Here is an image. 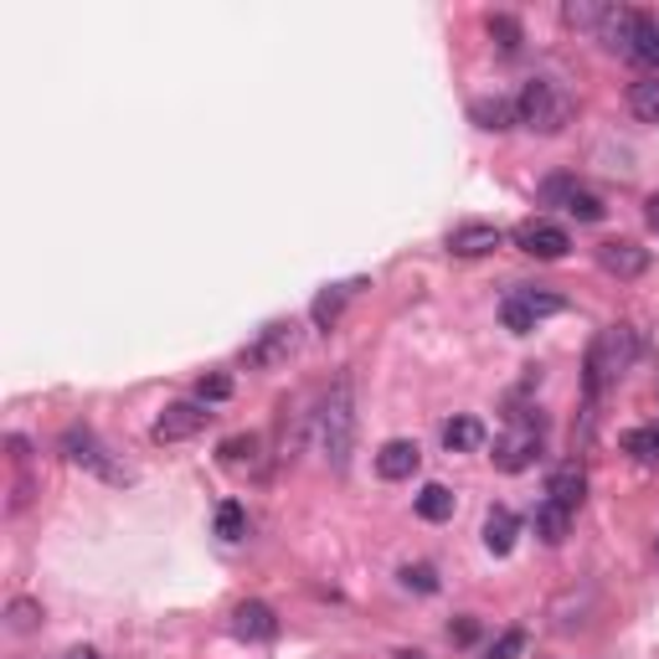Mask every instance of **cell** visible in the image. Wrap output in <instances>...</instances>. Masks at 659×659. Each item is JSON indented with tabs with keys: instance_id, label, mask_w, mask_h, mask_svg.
I'll list each match as a JSON object with an SVG mask.
<instances>
[{
	"instance_id": "cell-30",
	"label": "cell",
	"mask_w": 659,
	"mask_h": 659,
	"mask_svg": "<svg viewBox=\"0 0 659 659\" xmlns=\"http://www.w3.org/2000/svg\"><path fill=\"white\" fill-rule=\"evenodd\" d=\"M521 655H525V628H505V634L485 649V659H521Z\"/></svg>"
},
{
	"instance_id": "cell-14",
	"label": "cell",
	"mask_w": 659,
	"mask_h": 659,
	"mask_svg": "<svg viewBox=\"0 0 659 659\" xmlns=\"http://www.w3.org/2000/svg\"><path fill=\"white\" fill-rule=\"evenodd\" d=\"M232 634H237V639L269 644L273 634H279V618H273L269 603H237V609H232Z\"/></svg>"
},
{
	"instance_id": "cell-15",
	"label": "cell",
	"mask_w": 659,
	"mask_h": 659,
	"mask_svg": "<svg viewBox=\"0 0 659 659\" xmlns=\"http://www.w3.org/2000/svg\"><path fill=\"white\" fill-rule=\"evenodd\" d=\"M582 495H588V474H582V464H561V469H552V479H546V500H557V505L577 510L582 505Z\"/></svg>"
},
{
	"instance_id": "cell-13",
	"label": "cell",
	"mask_w": 659,
	"mask_h": 659,
	"mask_svg": "<svg viewBox=\"0 0 659 659\" xmlns=\"http://www.w3.org/2000/svg\"><path fill=\"white\" fill-rule=\"evenodd\" d=\"M418 464H423V448H418L412 439H387L382 443V454H376V474L391 479V485H397V479H412Z\"/></svg>"
},
{
	"instance_id": "cell-31",
	"label": "cell",
	"mask_w": 659,
	"mask_h": 659,
	"mask_svg": "<svg viewBox=\"0 0 659 659\" xmlns=\"http://www.w3.org/2000/svg\"><path fill=\"white\" fill-rule=\"evenodd\" d=\"M490 36L500 42V52H521V21L515 16H490Z\"/></svg>"
},
{
	"instance_id": "cell-18",
	"label": "cell",
	"mask_w": 659,
	"mask_h": 659,
	"mask_svg": "<svg viewBox=\"0 0 659 659\" xmlns=\"http://www.w3.org/2000/svg\"><path fill=\"white\" fill-rule=\"evenodd\" d=\"M355 288H361V279H355V284H330V288L320 294V299L309 305V320L320 325V330H330V325L340 320V309H345V299H351Z\"/></svg>"
},
{
	"instance_id": "cell-10",
	"label": "cell",
	"mask_w": 659,
	"mask_h": 659,
	"mask_svg": "<svg viewBox=\"0 0 659 659\" xmlns=\"http://www.w3.org/2000/svg\"><path fill=\"white\" fill-rule=\"evenodd\" d=\"M515 248L531 258H542V263H552V258H567V248H572V237H567V227H557V221L546 217H531L515 227Z\"/></svg>"
},
{
	"instance_id": "cell-29",
	"label": "cell",
	"mask_w": 659,
	"mask_h": 659,
	"mask_svg": "<svg viewBox=\"0 0 659 659\" xmlns=\"http://www.w3.org/2000/svg\"><path fill=\"white\" fill-rule=\"evenodd\" d=\"M397 577H402V588H412V592H439V572H433L428 561H407Z\"/></svg>"
},
{
	"instance_id": "cell-28",
	"label": "cell",
	"mask_w": 659,
	"mask_h": 659,
	"mask_svg": "<svg viewBox=\"0 0 659 659\" xmlns=\"http://www.w3.org/2000/svg\"><path fill=\"white\" fill-rule=\"evenodd\" d=\"M5 618H11V634H32L36 618H42V603H36V598H11Z\"/></svg>"
},
{
	"instance_id": "cell-2",
	"label": "cell",
	"mask_w": 659,
	"mask_h": 659,
	"mask_svg": "<svg viewBox=\"0 0 659 659\" xmlns=\"http://www.w3.org/2000/svg\"><path fill=\"white\" fill-rule=\"evenodd\" d=\"M634 355H639L634 325H609V330H598L588 345V361H582V372H588L582 376V382H588V397H603V391L634 366Z\"/></svg>"
},
{
	"instance_id": "cell-1",
	"label": "cell",
	"mask_w": 659,
	"mask_h": 659,
	"mask_svg": "<svg viewBox=\"0 0 659 659\" xmlns=\"http://www.w3.org/2000/svg\"><path fill=\"white\" fill-rule=\"evenodd\" d=\"M309 433H315V448L325 454L330 469H345L355 448V397H351V376H340L336 387L325 391L320 412L309 418Z\"/></svg>"
},
{
	"instance_id": "cell-5",
	"label": "cell",
	"mask_w": 659,
	"mask_h": 659,
	"mask_svg": "<svg viewBox=\"0 0 659 659\" xmlns=\"http://www.w3.org/2000/svg\"><path fill=\"white\" fill-rule=\"evenodd\" d=\"M63 454H68L78 469L99 474L103 485H129V479H135V474L124 469V464H118V458L99 443V433H93V428H83V423H72L68 433H63Z\"/></svg>"
},
{
	"instance_id": "cell-25",
	"label": "cell",
	"mask_w": 659,
	"mask_h": 659,
	"mask_svg": "<svg viewBox=\"0 0 659 659\" xmlns=\"http://www.w3.org/2000/svg\"><path fill=\"white\" fill-rule=\"evenodd\" d=\"M609 16V5H592V0H572V5H561V21L567 26H582V32H598Z\"/></svg>"
},
{
	"instance_id": "cell-33",
	"label": "cell",
	"mask_w": 659,
	"mask_h": 659,
	"mask_svg": "<svg viewBox=\"0 0 659 659\" xmlns=\"http://www.w3.org/2000/svg\"><path fill=\"white\" fill-rule=\"evenodd\" d=\"M448 634H454V644H474V639H479V624H474V618H458Z\"/></svg>"
},
{
	"instance_id": "cell-26",
	"label": "cell",
	"mask_w": 659,
	"mask_h": 659,
	"mask_svg": "<svg viewBox=\"0 0 659 659\" xmlns=\"http://www.w3.org/2000/svg\"><path fill=\"white\" fill-rule=\"evenodd\" d=\"M217 536L221 542H242V536H248V515H242L237 500H221L217 505Z\"/></svg>"
},
{
	"instance_id": "cell-20",
	"label": "cell",
	"mask_w": 659,
	"mask_h": 659,
	"mask_svg": "<svg viewBox=\"0 0 659 659\" xmlns=\"http://www.w3.org/2000/svg\"><path fill=\"white\" fill-rule=\"evenodd\" d=\"M567 531H572V510L557 505V500H546V505L536 510V536H542L546 546H561L567 542Z\"/></svg>"
},
{
	"instance_id": "cell-34",
	"label": "cell",
	"mask_w": 659,
	"mask_h": 659,
	"mask_svg": "<svg viewBox=\"0 0 659 659\" xmlns=\"http://www.w3.org/2000/svg\"><path fill=\"white\" fill-rule=\"evenodd\" d=\"M644 221H649V227H655V232H659V191H655V196H649V202H644Z\"/></svg>"
},
{
	"instance_id": "cell-8",
	"label": "cell",
	"mask_w": 659,
	"mask_h": 659,
	"mask_svg": "<svg viewBox=\"0 0 659 659\" xmlns=\"http://www.w3.org/2000/svg\"><path fill=\"white\" fill-rule=\"evenodd\" d=\"M542 202L561 206V212L577 217V221H603V217H609V206L598 202L588 186H577L572 175H552V181H542Z\"/></svg>"
},
{
	"instance_id": "cell-11",
	"label": "cell",
	"mask_w": 659,
	"mask_h": 659,
	"mask_svg": "<svg viewBox=\"0 0 659 659\" xmlns=\"http://www.w3.org/2000/svg\"><path fill=\"white\" fill-rule=\"evenodd\" d=\"M505 242V232L495 227V221H458L454 232H448V253L454 258H485L495 253Z\"/></svg>"
},
{
	"instance_id": "cell-24",
	"label": "cell",
	"mask_w": 659,
	"mask_h": 659,
	"mask_svg": "<svg viewBox=\"0 0 659 659\" xmlns=\"http://www.w3.org/2000/svg\"><path fill=\"white\" fill-rule=\"evenodd\" d=\"M628 109L644 124H659V78H639V83L628 88Z\"/></svg>"
},
{
	"instance_id": "cell-36",
	"label": "cell",
	"mask_w": 659,
	"mask_h": 659,
	"mask_svg": "<svg viewBox=\"0 0 659 659\" xmlns=\"http://www.w3.org/2000/svg\"><path fill=\"white\" fill-rule=\"evenodd\" d=\"M397 659H423V655H418V649H402V655H397Z\"/></svg>"
},
{
	"instance_id": "cell-7",
	"label": "cell",
	"mask_w": 659,
	"mask_h": 659,
	"mask_svg": "<svg viewBox=\"0 0 659 659\" xmlns=\"http://www.w3.org/2000/svg\"><path fill=\"white\" fill-rule=\"evenodd\" d=\"M299 351V325L294 320H273L258 330V340L242 351V361L248 366H258V372H273V366H288V355Z\"/></svg>"
},
{
	"instance_id": "cell-22",
	"label": "cell",
	"mask_w": 659,
	"mask_h": 659,
	"mask_svg": "<svg viewBox=\"0 0 659 659\" xmlns=\"http://www.w3.org/2000/svg\"><path fill=\"white\" fill-rule=\"evenodd\" d=\"M217 458L227 464V469H253L258 464V439L253 433H232V439H221Z\"/></svg>"
},
{
	"instance_id": "cell-17",
	"label": "cell",
	"mask_w": 659,
	"mask_h": 659,
	"mask_svg": "<svg viewBox=\"0 0 659 659\" xmlns=\"http://www.w3.org/2000/svg\"><path fill=\"white\" fill-rule=\"evenodd\" d=\"M469 118L479 129H495V135H500V129H515V124H521V109H515V99H500V93H495V99H474Z\"/></svg>"
},
{
	"instance_id": "cell-4",
	"label": "cell",
	"mask_w": 659,
	"mask_h": 659,
	"mask_svg": "<svg viewBox=\"0 0 659 659\" xmlns=\"http://www.w3.org/2000/svg\"><path fill=\"white\" fill-rule=\"evenodd\" d=\"M495 469L500 474H525L542 458V412H515L510 428L495 439Z\"/></svg>"
},
{
	"instance_id": "cell-23",
	"label": "cell",
	"mask_w": 659,
	"mask_h": 659,
	"mask_svg": "<svg viewBox=\"0 0 659 659\" xmlns=\"http://www.w3.org/2000/svg\"><path fill=\"white\" fill-rule=\"evenodd\" d=\"M418 515H423V521H448V515H454V490H448V485H423V490H418Z\"/></svg>"
},
{
	"instance_id": "cell-19",
	"label": "cell",
	"mask_w": 659,
	"mask_h": 659,
	"mask_svg": "<svg viewBox=\"0 0 659 659\" xmlns=\"http://www.w3.org/2000/svg\"><path fill=\"white\" fill-rule=\"evenodd\" d=\"M479 443H485V423H479V418H448V423H443V448H448V454H469Z\"/></svg>"
},
{
	"instance_id": "cell-32",
	"label": "cell",
	"mask_w": 659,
	"mask_h": 659,
	"mask_svg": "<svg viewBox=\"0 0 659 659\" xmlns=\"http://www.w3.org/2000/svg\"><path fill=\"white\" fill-rule=\"evenodd\" d=\"M232 397V376H202L196 382V402H227Z\"/></svg>"
},
{
	"instance_id": "cell-21",
	"label": "cell",
	"mask_w": 659,
	"mask_h": 659,
	"mask_svg": "<svg viewBox=\"0 0 659 659\" xmlns=\"http://www.w3.org/2000/svg\"><path fill=\"white\" fill-rule=\"evenodd\" d=\"M634 63L649 68V78H659V16H644L639 21V36H634V47H628Z\"/></svg>"
},
{
	"instance_id": "cell-16",
	"label": "cell",
	"mask_w": 659,
	"mask_h": 659,
	"mask_svg": "<svg viewBox=\"0 0 659 659\" xmlns=\"http://www.w3.org/2000/svg\"><path fill=\"white\" fill-rule=\"evenodd\" d=\"M515 536H521V521H515V510L495 505L485 515V546H490V557H510L515 552Z\"/></svg>"
},
{
	"instance_id": "cell-27",
	"label": "cell",
	"mask_w": 659,
	"mask_h": 659,
	"mask_svg": "<svg viewBox=\"0 0 659 659\" xmlns=\"http://www.w3.org/2000/svg\"><path fill=\"white\" fill-rule=\"evenodd\" d=\"M624 448L639 464H659V423L655 428H634V433H624Z\"/></svg>"
},
{
	"instance_id": "cell-12",
	"label": "cell",
	"mask_w": 659,
	"mask_h": 659,
	"mask_svg": "<svg viewBox=\"0 0 659 659\" xmlns=\"http://www.w3.org/2000/svg\"><path fill=\"white\" fill-rule=\"evenodd\" d=\"M598 263H603V273H613V279H639V273L649 269V248L628 242V237H609V242L598 248Z\"/></svg>"
},
{
	"instance_id": "cell-9",
	"label": "cell",
	"mask_w": 659,
	"mask_h": 659,
	"mask_svg": "<svg viewBox=\"0 0 659 659\" xmlns=\"http://www.w3.org/2000/svg\"><path fill=\"white\" fill-rule=\"evenodd\" d=\"M206 423H212L206 402H170L166 412L155 418L150 439H155V443H186V439H196V433H202Z\"/></svg>"
},
{
	"instance_id": "cell-6",
	"label": "cell",
	"mask_w": 659,
	"mask_h": 659,
	"mask_svg": "<svg viewBox=\"0 0 659 659\" xmlns=\"http://www.w3.org/2000/svg\"><path fill=\"white\" fill-rule=\"evenodd\" d=\"M561 299L557 294H546V288H510L505 299H500V320H505L510 336H531L536 330V320H546V315H561Z\"/></svg>"
},
{
	"instance_id": "cell-35",
	"label": "cell",
	"mask_w": 659,
	"mask_h": 659,
	"mask_svg": "<svg viewBox=\"0 0 659 659\" xmlns=\"http://www.w3.org/2000/svg\"><path fill=\"white\" fill-rule=\"evenodd\" d=\"M68 659H103V655H99V649H88V644H83V649H68Z\"/></svg>"
},
{
	"instance_id": "cell-3",
	"label": "cell",
	"mask_w": 659,
	"mask_h": 659,
	"mask_svg": "<svg viewBox=\"0 0 659 659\" xmlns=\"http://www.w3.org/2000/svg\"><path fill=\"white\" fill-rule=\"evenodd\" d=\"M515 109H521V124L536 129V135H561L577 114V99L552 78H531V83L515 93Z\"/></svg>"
}]
</instances>
